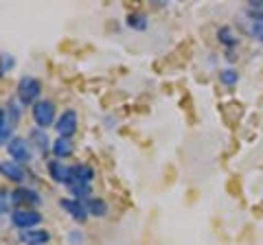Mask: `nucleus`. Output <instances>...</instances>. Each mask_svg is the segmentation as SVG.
Returning <instances> with one entry per match:
<instances>
[{"mask_svg": "<svg viewBox=\"0 0 263 245\" xmlns=\"http://www.w3.org/2000/svg\"><path fill=\"white\" fill-rule=\"evenodd\" d=\"M40 94H42V84L35 77H22L18 81V101L20 105H35L40 101Z\"/></svg>", "mask_w": 263, "mask_h": 245, "instance_id": "1", "label": "nucleus"}, {"mask_svg": "<svg viewBox=\"0 0 263 245\" xmlns=\"http://www.w3.org/2000/svg\"><path fill=\"white\" fill-rule=\"evenodd\" d=\"M31 114H33V120H35L37 129H46L48 125L55 122V103L48 99H40L31 108Z\"/></svg>", "mask_w": 263, "mask_h": 245, "instance_id": "2", "label": "nucleus"}, {"mask_svg": "<svg viewBox=\"0 0 263 245\" xmlns=\"http://www.w3.org/2000/svg\"><path fill=\"white\" fill-rule=\"evenodd\" d=\"M40 221H42V215L35 208H15L11 212V223L18 228V230H31L35 228Z\"/></svg>", "mask_w": 263, "mask_h": 245, "instance_id": "3", "label": "nucleus"}, {"mask_svg": "<svg viewBox=\"0 0 263 245\" xmlns=\"http://www.w3.org/2000/svg\"><path fill=\"white\" fill-rule=\"evenodd\" d=\"M77 125H79V118H77L75 110L62 112V116L55 120V129H57V134H60V138H72L77 132Z\"/></svg>", "mask_w": 263, "mask_h": 245, "instance_id": "4", "label": "nucleus"}, {"mask_svg": "<svg viewBox=\"0 0 263 245\" xmlns=\"http://www.w3.org/2000/svg\"><path fill=\"white\" fill-rule=\"evenodd\" d=\"M7 153H9V158L13 162H18V165H24V162L31 160V151H29V142L24 140L20 136H13L9 145H7Z\"/></svg>", "mask_w": 263, "mask_h": 245, "instance_id": "5", "label": "nucleus"}, {"mask_svg": "<svg viewBox=\"0 0 263 245\" xmlns=\"http://www.w3.org/2000/svg\"><path fill=\"white\" fill-rule=\"evenodd\" d=\"M42 201V197L33 189H15L11 191V203L18 208H33Z\"/></svg>", "mask_w": 263, "mask_h": 245, "instance_id": "6", "label": "nucleus"}, {"mask_svg": "<svg viewBox=\"0 0 263 245\" xmlns=\"http://www.w3.org/2000/svg\"><path fill=\"white\" fill-rule=\"evenodd\" d=\"M0 175L11 179V182L15 184H22L24 179H27V171L22 169V165H18V162L13 160H3L0 162Z\"/></svg>", "mask_w": 263, "mask_h": 245, "instance_id": "7", "label": "nucleus"}, {"mask_svg": "<svg viewBox=\"0 0 263 245\" xmlns=\"http://www.w3.org/2000/svg\"><path fill=\"white\" fill-rule=\"evenodd\" d=\"M60 206L68 212V215L75 219V221H79V223H84L86 219L90 217L88 215V210H86V206H84V201H79V199H60Z\"/></svg>", "mask_w": 263, "mask_h": 245, "instance_id": "8", "label": "nucleus"}, {"mask_svg": "<svg viewBox=\"0 0 263 245\" xmlns=\"http://www.w3.org/2000/svg\"><path fill=\"white\" fill-rule=\"evenodd\" d=\"M95 179V169L88 165H72L70 167V184H90Z\"/></svg>", "mask_w": 263, "mask_h": 245, "instance_id": "9", "label": "nucleus"}, {"mask_svg": "<svg viewBox=\"0 0 263 245\" xmlns=\"http://www.w3.org/2000/svg\"><path fill=\"white\" fill-rule=\"evenodd\" d=\"M18 239H20V243H27V245H44V243H48L51 241V232L48 230H22L20 234H18Z\"/></svg>", "mask_w": 263, "mask_h": 245, "instance_id": "10", "label": "nucleus"}, {"mask_svg": "<svg viewBox=\"0 0 263 245\" xmlns=\"http://www.w3.org/2000/svg\"><path fill=\"white\" fill-rule=\"evenodd\" d=\"M48 173H51V177L55 179V182L70 186V167L62 165V160H51L48 162Z\"/></svg>", "mask_w": 263, "mask_h": 245, "instance_id": "11", "label": "nucleus"}, {"mask_svg": "<svg viewBox=\"0 0 263 245\" xmlns=\"http://www.w3.org/2000/svg\"><path fill=\"white\" fill-rule=\"evenodd\" d=\"M53 153L57 160H64V158H70L72 153H75V142L70 140V138H57V140H53Z\"/></svg>", "mask_w": 263, "mask_h": 245, "instance_id": "12", "label": "nucleus"}, {"mask_svg": "<svg viewBox=\"0 0 263 245\" xmlns=\"http://www.w3.org/2000/svg\"><path fill=\"white\" fill-rule=\"evenodd\" d=\"M246 27H248V33L252 35V39H257L259 44H263V15L248 13Z\"/></svg>", "mask_w": 263, "mask_h": 245, "instance_id": "13", "label": "nucleus"}, {"mask_svg": "<svg viewBox=\"0 0 263 245\" xmlns=\"http://www.w3.org/2000/svg\"><path fill=\"white\" fill-rule=\"evenodd\" d=\"M84 206H86L90 217H105L108 215V203L99 197H90L88 201H84Z\"/></svg>", "mask_w": 263, "mask_h": 245, "instance_id": "14", "label": "nucleus"}, {"mask_svg": "<svg viewBox=\"0 0 263 245\" xmlns=\"http://www.w3.org/2000/svg\"><path fill=\"white\" fill-rule=\"evenodd\" d=\"M13 134V125L7 120V112L0 108V145H9Z\"/></svg>", "mask_w": 263, "mask_h": 245, "instance_id": "15", "label": "nucleus"}, {"mask_svg": "<svg viewBox=\"0 0 263 245\" xmlns=\"http://www.w3.org/2000/svg\"><path fill=\"white\" fill-rule=\"evenodd\" d=\"M29 138H31V140H35L33 145H35L40 151H48V149L53 147V145H51V140H48V136H46L44 129H33V132L29 134Z\"/></svg>", "mask_w": 263, "mask_h": 245, "instance_id": "16", "label": "nucleus"}, {"mask_svg": "<svg viewBox=\"0 0 263 245\" xmlns=\"http://www.w3.org/2000/svg\"><path fill=\"white\" fill-rule=\"evenodd\" d=\"M68 189H70L72 195H75L72 199H79V201H88L90 195H92V191H90V184H70Z\"/></svg>", "mask_w": 263, "mask_h": 245, "instance_id": "17", "label": "nucleus"}, {"mask_svg": "<svg viewBox=\"0 0 263 245\" xmlns=\"http://www.w3.org/2000/svg\"><path fill=\"white\" fill-rule=\"evenodd\" d=\"M127 27L136 29V31H145L147 29V15L145 13H129L127 15Z\"/></svg>", "mask_w": 263, "mask_h": 245, "instance_id": "18", "label": "nucleus"}, {"mask_svg": "<svg viewBox=\"0 0 263 245\" xmlns=\"http://www.w3.org/2000/svg\"><path fill=\"white\" fill-rule=\"evenodd\" d=\"M217 37H219V42L224 46H228V48L237 46V37H235V33H233V29H230V27H221L217 31Z\"/></svg>", "mask_w": 263, "mask_h": 245, "instance_id": "19", "label": "nucleus"}, {"mask_svg": "<svg viewBox=\"0 0 263 245\" xmlns=\"http://www.w3.org/2000/svg\"><path fill=\"white\" fill-rule=\"evenodd\" d=\"M219 81H221L224 86H235L237 81H239V75H237V70L226 68V70H221V72H219Z\"/></svg>", "mask_w": 263, "mask_h": 245, "instance_id": "20", "label": "nucleus"}, {"mask_svg": "<svg viewBox=\"0 0 263 245\" xmlns=\"http://www.w3.org/2000/svg\"><path fill=\"white\" fill-rule=\"evenodd\" d=\"M7 108H9V110H7V120H9L11 125L15 127V122H18V118H20V108H18V101H13V99H11Z\"/></svg>", "mask_w": 263, "mask_h": 245, "instance_id": "21", "label": "nucleus"}, {"mask_svg": "<svg viewBox=\"0 0 263 245\" xmlns=\"http://www.w3.org/2000/svg\"><path fill=\"white\" fill-rule=\"evenodd\" d=\"M9 203H11V193L5 191V189H0V215L9 210Z\"/></svg>", "mask_w": 263, "mask_h": 245, "instance_id": "22", "label": "nucleus"}, {"mask_svg": "<svg viewBox=\"0 0 263 245\" xmlns=\"http://www.w3.org/2000/svg\"><path fill=\"white\" fill-rule=\"evenodd\" d=\"M248 13L263 15V0H252V3H248Z\"/></svg>", "mask_w": 263, "mask_h": 245, "instance_id": "23", "label": "nucleus"}]
</instances>
